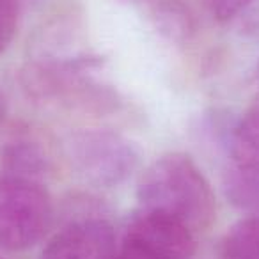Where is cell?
Returning a JSON list of instances; mask_svg holds the SVG:
<instances>
[{
	"instance_id": "1",
	"label": "cell",
	"mask_w": 259,
	"mask_h": 259,
	"mask_svg": "<svg viewBox=\"0 0 259 259\" xmlns=\"http://www.w3.org/2000/svg\"><path fill=\"white\" fill-rule=\"evenodd\" d=\"M141 208L163 213L188 229L204 231L215 220V195L208 180L187 155L170 153L149 165L139 183Z\"/></svg>"
},
{
	"instance_id": "2",
	"label": "cell",
	"mask_w": 259,
	"mask_h": 259,
	"mask_svg": "<svg viewBox=\"0 0 259 259\" xmlns=\"http://www.w3.org/2000/svg\"><path fill=\"white\" fill-rule=\"evenodd\" d=\"M52 220V199L39 180L0 174V248L20 252L34 247Z\"/></svg>"
},
{
	"instance_id": "3",
	"label": "cell",
	"mask_w": 259,
	"mask_h": 259,
	"mask_svg": "<svg viewBox=\"0 0 259 259\" xmlns=\"http://www.w3.org/2000/svg\"><path fill=\"white\" fill-rule=\"evenodd\" d=\"M69 158L87 181L98 187L124 183L139 165L135 146L110 130H83L69 139Z\"/></svg>"
},
{
	"instance_id": "4",
	"label": "cell",
	"mask_w": 259,
	"mask_h": 259,
	"mask_svg": "<svg viewBox=\"0 0 259 259\" xmlns=\"http://www.w3.org/2000/svg\"><path fill=\"white\" fill-rule=\"evenodd\" d=\"M194 231L176 219L141 208L128 220L117 259H190Z\"/></svg>"
},
{
	"instance_id": "5",
	"label": "cell",
	"mask_w": 259,
	"mask_h": 259,
	"mask_svg": "<svg viewBox=\"0 0 259 259\" xmlns=\"http://www.w3.org/2000/svg\"><path fill=\"white\" fill-rule=\"evenodd\" d=\"M114 227L103 219H80L47 243L41 259H117Z\"/></svg>"
},
{
	"instance_id": "6",
	"label": "cell",
	"mask_w": 259,
	"mask_h": 259,
	"mask_svg": "<svg viewBox=\"0 0 259 259\" xmlns=\"http://www.w3.org/2000/svg\"><path fill=\"white\" fill-rule=\"evenodd\" d=\"M224 190L238 209L259 217V165L233 162L224 178Z\"/></svg>"
},
{
	"instance_id": "7",
	"label": "cell",
	"mask_w": 259,
	"mask_h": 259,
	"mask_svg": "<svg viewBox=\"0 0 259 259\" xmlns=\"http://www.w3.org/2000/svg\"><path fill=\"white\" fill-rule=\"evenodd\" d=\"M47 155L43 149L30 141H13L2 151L0 158V174L8 176L30 178L39 180L47 170Z\"/></svg>"
},
{
	"instance_id": "8",
	"label": "cell",
	"mask_w": 259,
	"mask_h": 259,
	"mask_svg": "<svg viewBox=\"0 0 259 259\" xmlns=\"http://www.w3.org/2000/svg\"><path fill=\"white\" fill-rule=\"evenodd\" d=\"M233 162L259 165V94L231 135Z\"/></svg>"
},
{
	"instance_id": "9",
	"label": "cell",
	"mask_w": 259,
	"mask_h": 259,
	"mask_svg": "<svg viewBox=\"0 0 259 259\" xmlns=\"http://www.w3.org/2000/svg\"><path fill=\"white\" fill-rule=\"evenodd\" d=\"M163 34L180 39L192 32V18L174 0H137Z\"/></svg>"
},
{
	"instance_id": "10",
	"label": "cell",
	"mask_w": 259,
	"mask_h": 259,
	"mask_svg": "<svg viewBox=\"0 0 259 259\" xmlns=\"http://www.w3.org/2000/svg\"><path fill=\"white\" fill-rule=\"evenodd\" d=\"M224 259H259V217L236 222L222 243Z\"/></svg>"
},
{
	"instance_id": "11",
	"label": "cell",
	"mask_w": 259,
	"mask_h": 259,
	"mask_svg": "<svg viewBox=\"0 0 259 259\" xmlns=\"http://www.w3.org/2000/svg\"><path fill=\"white\" fill-rule=\"evenodd\" d=\"M18 0H0V54L11 45L16 34Z\"/></svg>"
},
{
	"instance_id": "12",
	"label": "cell",
	"mask_w": 259,
	"mask_h": 259,
	"mask_svg": "<svg viewBox=\"0 0 259 259\" xmlns=\"http://www.w3.org/2000/svg\"><path fill=\"white\" fill-rule=\"evenodd\" d=\"M255 2V0H209L211 11L220 22L231 20L233 16H236L238 13H241L245 8Z\"/></svg>"
},
{
	"instance_id": "13",
	"label": "cell",
	"mask_w": 259,
	"mask_h": 259,
	"mask_svg": "<svg viewBox=\"0 0 259 259\" xmlns=\"http://www.w3.org/2000/svg\"><path fill=\"white\" fill-rule=\"evenodd\" d=\"M4 117V103H2V96H0V119Z\"/></svg>"
}]
</instances>
